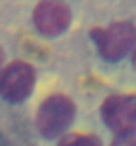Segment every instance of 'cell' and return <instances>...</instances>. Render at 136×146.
Wrapping results in <instances>:
<instances>
[{
	"mask_svg": "<svg viewBox=\"0 0 136 146\" xmlns=\"http://www.w3.org/2000/svg\"><path fill=\"white\" fill-rule=\"evenodd\" d=\"M75 117V104L66 94H51L40 104L36 117L38 129L44 137H58L71 125Z\"/></svg>",
	"mask_w": 136,
	"mask_h": 146,
	"instance_id": "obj_2",
	"label": "cell"
},
{
	"mask_svg": "<svg viewBox=\"0 0 136 146\" xmlns=\"http://www.w3.org/2000/svg\"><path fill=\"white\" fill-rule=\"evenodd\" d=\"M70 7L59 0H43L33 11L35 27L47 36H55L64 32L71 23Z\"/></svg>",
	"mask_w": 136,
	"mask_h": 146,
	"instance_id": "obj_5",
	"label": "cell"
},
{
	"mask_svg": "<svg viewBox=\"0 0 136 146\" xmlns=\"http://www.w3.org/2000/svg\"><path fill=\"white\" fill-rule=\"evenodd\" d=\"M35 69L24 61H13L0 72V94L9 101H21L35 85Z\"/></svg>",
	"mask_w": 136,
	"mask_h": 146,
	"instance_id": "obj_4",
	"label": "cell"
},
{
	"mask_svg": "<svg viewBox=\"0 0 136 146\" xmlns=\"http://www.w3.org/2000/svg\"><path fill=\"white\" fill-rule=\"evenodd\" d=\"M111 146H136V130L117 134Z\"/></svg>",
	"mask_w": 136,
	"mask_h": 146,
	"instance_id": "obj_7",
	"label": "cell"
},
{
	"mask_svg": "<svg viewBox=\"0 0 136 146\" xmlns=\"http://www.w3.org/2000/svg\"><path fill=\"white\" fill-rule=\"evenodd\" d=\"M3 60V50H1V46H0V62Z\"/></svg>",
	"mask_w": 136,
	"mask_h": 146,
	"instance_id": "obj_8",
	"label": "cell"
},
{
	"mask_svg": "<svg viewBox=\"0 0 136 146\" xmlns=\"http://www.w3.org/2000/svg\"><path fill=\"white\" fill-rule=\"evenodd\" d=\"M101 118L115 133L136 130V94H112L100 109Z\"/></svg>",
	"mask_w": 136,
	"mask_h": 146,
	"instance_id": "obj_3",
	"label": "cell"
},
{
	"mask_svg": "<svg viewBox=\"0 0 136 146\" xmlns=\"http://www.w3.org/2000/svg\"><path fill=\"white\" fill-rule=\"evenodd\" d=\"M133 61L136 62V46H135V50H133Z\"/></svg>",
	"mask_w": 136,
	"mask_h": 146,
	"instance_id": "obj_9",
	"label": "cell"
},
{
	"mask_svg": "<svg viewBox=\"0 0 136 146\" xmlns=\"http://www.w3.org/2000/svg\"><path fill=\"white\" fill-rule=\"evenodd\" d=\"M91 37L103 57L109 61H116L135 46L136 27L127 20L115 21L105 28L91 29Z\"/></svg>",
	"mask_w": 136,
	"mask_h": 146,
	"instance_id": "obj_1",
	"label": "cell"
},
{
	"mask_svg": "<svg viewBox=\"0 0 136 146\" xmlns=\"http://www.w3.org/2000/svg\"><path fill=\"white\" fill-rule=\"evenodd\" d=\"M59 146H103L96 135L91 134H72L62 139Z\"/></svg>",
	"mask_w": 136,
	"mask_h": 146,
	"instance_id": "obj_6",
	"label": "cell"
}]
</instances>
